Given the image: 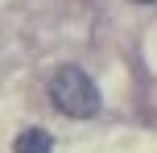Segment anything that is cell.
Wrapping results in <instances>:
<instances>
[{"mask_svg":"<svg viewBox=\"0 0 157 153\" xmlns=\"http://www.w3.org/2000/svg\"><path fill=\"white\" fill-rule=\"evenodd\" d=\"M50 99H54L58 112L75 116V120H87V116L99 112V91H95L91 75L78 71V66H58L54 79H50Z\"/></svg>","mask_w":157,"mask_h":153,"instance_id":"1","label":"cell"},{"mask_svg":"<svg viewBox=\"0 0 157 153\" xmlns=\"http://www.w3.org/2000/svg\"><path fill=\"white\" fill-rule=\"evenodd\" d=\"M50 149H54V141L46 128H25L17 137V153H50Z\"/></svg>","mask_w":157,"mask_h":153,"instance_id":"2","label":"cell"},{"mask_svg":"<svg viewBox=\"0 0 157 153\" xmlns=\"http://www.w3.org/2000/svg\"><path fill=\"white\" fill-rule=\"evenodd\" d=\"M141 4H153V0H141Z\"/></svg>","mask_w":157,"mask_h":153,"instance_id":"3","label":"cell"}]
</instances>
